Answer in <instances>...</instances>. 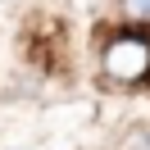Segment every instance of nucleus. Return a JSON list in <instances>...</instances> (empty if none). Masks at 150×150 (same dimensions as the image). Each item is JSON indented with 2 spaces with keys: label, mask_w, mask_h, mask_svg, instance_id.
I'll return each mask as SVG.
<instances>
[{
  "label": "nucleus",
  "mask_w": 150,
  "mask_h": 150,
  "mask_svg": "<svg viewBox=\"0 0 150 150\" xmlns=\"http://www.w3.org/2000/svg\"><path fill=\"white\" fill-rule=\"evenodd\" d=\"M127 150H150V127H137L127 137Z\"/></svg>",
  "instance_id": "7ed1b4c3"
},
{
  "label": "nucleus",
  "mask_w": 150,
  "mask_h": 150,
  "mask_svg": "<svg viewBox=\"0 0 150 150\" xmlns=\"http://www.w3.org/2000/svg\"><path fill=\"white\" fill-rule=\"evenodd\" d=\"M123 14L132 23H150V0H123Z\"/></svg>",
  "instance_id": "f03ea898"
},
{
  "label": "nucleus",
  "mask_w": 150,
  "mask_h": 150,
  "mask_svg": "<svg viewBox=\"0 0 150 150\" xmlns=\"http://www.w3.org/2000/svg\"><path fill=\"white\" fill-rule=\"evenodd\" d=\"M105 73L114 82H146L150 77V37L146 32H114L105 41Z\"/></svg>",
  "instance_id": "f257e3e1"
}]
</instances>
